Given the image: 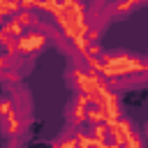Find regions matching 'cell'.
<instances>
[{
	"label": "cell",
	"instance_id": "11",
	"mask_svg": "<svg viewBox=\"0 0 148 148\" xmlns=\"http://www.w3.org/2000/svg\"><path fill=\"white\" fill-rule=\"evenodd\" d=\"M5 2H7V5H9V7H12V9H14V12H16V9H18V0H5Z\"/></svg>",
	"mask_w": 148,
	"mask_h": 148
},
{
	"label": "cell",
	"instance_id": "3",
	"mask_svg": "<svg viewBox=\"0 0 148 148\" xmlns=\"http://www.w3.org/2000/svg\"><path fill=\"white\" fill-rule=\"evenodd\" d=\"M143 5H146V0H106V5H104V9H102V16H104L106 23L120 21V18L130 16L132 12L141 9Z\"/></svg>",
	"mask_w": 148,
	"mask_h": 148
},
{
	"label": "cell",
	"instance_id": "4",
	"mask_svg": "<svg viewBox=\"0 0 148 148\" xmlns=\"http://www.w3.org/2000/svg\"><path fill=\"white\" fill-rule=\"evenodd\" d=\"M86 109H88V97L81 92H72L69 104L65 109V118L69 127H81L86 125Z\"/></svg>",
	"mask_w": 148,
	"mask_h": 148
},
{
	"label": "cell",
	"instance_id": "1",
	"mask_svg": "<svg viewBox=\"0 0 148 148\" xmlns=\"http://www.w3.org/2000/svg\"><path fill=\"white\" fill-rule=\"evenodd\" d=\"M46 46H49V37L39 28H28L16 39V53L23 58H37L39 53H44Z\"/></svg>",
	"mask_w": 148,
	"mask_h": 148
},
{
	"label": "cell",
	"instance_id": "5",
	"mask_svg": "<svg viewBox=\"0 0 148 148\" xmlns=\"http://www.w3.org/2000/svg\"><path fill=\"white\" fill-rule=\"evenodd\" d=\"M25 123L14 113V111H7V113H2L0 116V134H5V136H9V139H14V136H18V134H23L25 132Z\"/></svg>",
	"mask_w": 148,
	"mask_h": 148
},
{
	"label": "cell",
	"instance_id": "8",
	"mask_svg": "<svg viewBox=\"0 0 148 148\" xmlns=\"http://www.w3.org/2000/svg\"><path fill=\"white\" fill-rule=\"evenodd\" d=\"M12 18L28 30V28H32V23H35V12H32V9H16V12L12 14Z\"/></svg>",
	"mask_w": 148,
	"mask_h": 148
},
{
	"label": "cell",
	"instance_id": "9",
	"mask_svg": "<svg viewBox=\"0 0 148 148\" xmlns=\"http://www.w3.org/2000/svg\"><path fill=\"white\" fill-rule=\"evenodd\" d=\"M7 111H14V106H12V97H9V95H2V97H0V116L7 113Z\"/></svg>",
	"mask_w": 148,
	"mask_h": 148
},
{
	"label": "cell",
	"instance_id": "7",
	"mask_svg": "<svg viewBox=\"0 0 148 148\" xmlns=\"http://www.w3.org/2000/svg\"><path fill=\"white\" fill-rule=\"evenodd\" d=\"M74 130H76V127H69V125H67V127L62 130V134H60V136H56L51 143H53V146H60V148H76Z\"/></svg>",
	"mask_w": 148,
	"mask_h": 148
},
{
	"label": "cell",
	"instance_id": "2",
	"mask_svg": "<svg viewBox=\"0 0 148 148\" xmlns=\"http://www.w3.org/2000/svg\"><path fill=\"white\" fill-rule=\"evenodd\" d=\"M90 99L99 106L102 118H104V123H106V125L125 116V113H123V102H120V95H118L116 90H111V88H106V90H102V92L92 95Z\"/></svg>",
	"mask_w": 148,
	"mask_h": 148
},
{
	"label": "cell",
	"instance_id": "12",
	"mask_svg": "<svg viewBox=\"0 0 148 148\" xmlns=\"http://www.w3.org/2000/svg\"><path fill=\"white\" fill-rule=\"evenodd\" d=\"M39 2H49V5H58L60 0H39Z\"/></svg>",
	"mask_w": 148,
	"mask_h": 148
},
{
	"label": "cell",
	"instance_id": "6",
	"mask_svg": "<svg viewBox=\"0 0 148 148\" xmlns=\"http://www.w3.org/2000/svg\"><path fill=\"white\" fill-rule=\"evenodd\" d=\"M25 32V28L21 23H16L12 16H7L2 21V28H0V37H7V39H18L21 35Z\"/></svg>",
	"mask_w": 148,
	"mask_h": 148
},
{
	"label": "cell",
	"instance_id": "10",
	"mask_svg": "<svg viewBox=\"0 0 148 148\" xmlns=\"http://www.w3.org/2000/svg\"><path fill=\"white\" fill-rule=\"evenodd\" d=\"M35 5H37V0H18V9H32L35 12Z\"/></svg>",
	"mask_w": 148,
	"mask_h": 148
}]
</instances>
